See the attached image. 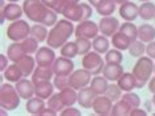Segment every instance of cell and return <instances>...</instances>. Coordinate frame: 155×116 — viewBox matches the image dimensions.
Returning <instances> with one entry per match:
<instances>
[{"instance_id": "27", "label": "cell", "mask_w": 155, "mask_h": 116, "mask_svg": "<svg viewBox=\"0 0 155 116\" xmlns=\"http://www.w3.org/2000/svg\"><path fill=\"white\" fill-rule=\"evenodd\" d=\"M95 8H96V12H97L100 16H103V17L112 16V14L116 12L117 3H116L114 0H101Z\"/></svg>"}, {"instance_id": "10", "label": "cell", "mask_w": 155, "mask_h": 116, "mask_svg": "<svg viewBox=\"0 0 155 116\" xmlns=\"http://www.w3.org/2000/svg\"><path fill=\"white\" fill-rule=\"evenodd\" d=\"M112 108H113V100L104 94V95H97L94 100L92 104V110L96 115L100 116H108L112 114Z\"/></svg>"}, {"instance_id": "6", "label": "cell", "mask_w": 155, "mask_h": 116, "mask_svg": "<svg viewBox=\"0 0 155 116\" xmlns=\"http://www.w3.org/2000/svg\"><path fill=\"white\" fill-rule=\"evenodd\" d=\"M105 59L101 57V53L96 51H90L82 57V65L87 71L92 73V76H97L103 73L104 67H105Z\"/></svg>"}, {"instance_id": "21", "label": "cell", "mask_w": 155, "mask_h": 116, "mask_svg": "<svg viewBox=\"0 0 155 116\" xmlns=\"http://www.w3.org/2000/svg\"><path fill=\"white\" fill-rule=\"evenodd\" d=\"M124 68L121 64H105L103 71V76L109 82H117V80L122 76Z\"/></svg>"}, {"instance_id": "2", "label": "cell", "mask_w": 155, "mask_h": 116, "mask_svg": "<svg viewBox=\"0 0 155 116\" xmlns=\"http://www.w3.org/2000/svg\"><path fill=\"white\" fill-rule=\"evenodd\" d=\"M72 34H75V25H74V22L67 20V18H61L49 30L46 43H48L49 47H51L54 50L61 48L70 39V37Z\"/></svg>"}, {"instance_id": "29", "label": "cell", "mask_w": 155, "mask_h": 116, "mask_svg": "<svg viewBox=\"0 0 155 116\" xmlns=\"http://www.w3.org/2000/svg\"><path fill=\"white\" fill-rule=\"evenodd\" d=\"M54 84L51 81H45V82H40L36 85V96L42 99H49L50 96L54 94Z\"/></svg>"}, {"instance_id": "52", "label": "cell", "mask_w": 155, "mask_h": 116, "mask_svg": "<svg viewBox=\"0 0 155 116\" xmlns=\"http://www.w3.org/2000/svg\"><path fill=\"white\" fill-rule=\"evenodd\" d=\"M57 115H58L57 111H54L53 108H50V107H46L41 116H57Z\"/></svg>"}, {"instance_id": "30", "label": "cell", "mask_w": 155, "mask_h": 116, "mask_svg": "<svg viewBox=\"0 0 155 116\" xmlns=\"http://www.w3.org/2000/svg\"><path fill=\"white\" fill-rule=\"evenodd\" d=\"M110 38H112V41H110L112 46H113L114 48L120 50V51H125V50H127L129 48V46H130V43H131V41L124 33L120 32V30L116 34H113Z\"/></svg>"}, {"instance_id": "43", "label": "cell", "mask_w": 155, "mask_h": 116, "mask_svg": "<svg viewBox=\"0 0 155 116\" xmlns=\"http://www.w3.org/2000/svg\"><path fill=\"white\" fill-rule=\"evenodd\" d=\"M122 99L129 103L131 110L141 106V98H139L138 94H135V93H133V91H126L125 94H122Z\"/></svg>"}, {"instance_id": "42", "label": "cell", "mask_w": 155, "mask_h": 116, "mask_svg": "<svg viewBox=\"0 0 155 116\" xmlns=\"http://www.w3.org/2000/svg\"><path fill=\"white\" fill-rule=\"evenodd\" d=\"M76 46H78V51H79V55H86L92 50V42L88 38H76L75 39Z\"/></svg>"}, {"instance_id": "37", "label": "cell", "mask_w": 155, "mask_h": 116, "mask_svg": "<svg viewBox=\"0 0 155 116\" xmlns=\"http://www.w3.org/2000/svg\"><path fill=\"white\" fill-rule=\"evenodd\" d=\"M130 56L133 57H141L143 56V53H146V44L143 43L142 41L139 39H135V41H131V43L127 48Z\"/></svg>"}, {"instance_id": "41", "label": "cell", "mask_w": 155, "mask_h": 116, "mask_svg": "<svg viewBox=\"0 0 155 116\" xmlns=\"http://www.w3.org/2000/svg\"><path fill=\"white\" fill-rule=\"evenodd\" d=\"M105 95L108 98H110L113 102H117V100H120L122 98V89L118 86L117 82H110L109 86H108Z\"/></svg>"}, {"instance_id": "47", "label": "cell", "mask_w": 155, "mask_h": 116, "mask_svg": "<svg viewBox=\"0 0 155 116\" xmlns=\"http://www.w3.org/2000/svg\"><path fill=\"white\" fill-rule=\"evenodd\" d=\"M146 55L155 60V41L146 43Z\"/></svg>"}, {"instance_id": "40", "label": "cell", "mask_w": 155, "mask_h": 116, "mask_svg": "<svg viewBox=\"0 0 155 116\" xmlns=\"http://www.w3.org/2000/svg\"><path fill=\"white\" fill-rule=\"evenodd\" d=\"M46 104H48V107L53 108L54 111H57L58 114L66 107L63 100H62V98H61V93H54V94L48 99V103Z\"/></svg>"}, {"instance_id": "51", "label": "cell", "mask_w": 155, "mask_h": 116, "mask_svg": "<svg viewBox=\"0 0 155 116\" xmlns=\"http://www.w3.org/2000/svg\"><path fill=\"white\" fill-rule=\"evenodd\" d=\"M147 87H149V91L151 94H155V76L151 77L150 81L147 82Z\"/></svg>"}, {"instance_id": "9", "label": "cell", "mask_w": 155, "mask_h": 116, "mask_svg": "<svg viewBox=\"0 0 155 116\" xmlns=\"http://www.w3.org/2000/svg\"><path fill=\"white\" fill-rule=\"evenodd\" d=\"M22 14H25L22 5H18L17 3H8L2 8V14H0L2 16V24H4L5 20L11 22L20 20Z\"/></svg>"}, {"instance_id": "15", "label": "cell", "mask_w": 155, "mask_h": 116, "mask_svg": "<svg viewBox=\"0 0 155 116\" xmlns=\"http://www.w3.org/2000/svg\"><path fill=\"white\" fill-rule=\"evenodd\" d=\"M16 89L18 91V94L22 99H30L32 96L36 95V85L33 84L32 80H28V77H24L20 81L16 82Z\"/></svg>"}, {"instance_id": "49", "label": "cell", "mask_w": 155, "mask_h": 116, "mask_svg": "<svg viewBox=\"0 0 155 116\" xmlns=\"http://www.w3.org/2000/svg\"><path fill=\"white\" fill-rule=\"evenodd\" d=\"M8 56H5L4 53H2L0 55V71L2 72H4L5 69H7V67H8Z\"/></svg>"}, {"instance_id": "34", "label": "cell", "mask_w": 155, "mask_h": 116, "mask_svg": "<svg viewBox=\"0 0 155 116\" xmlns=\"http://www.w3.org/2000/svg\"><path fill=\"white\" fill-rule=\"evenodd\" d=\"M61 56L68 57V59H74L75 56L79 55V51H78V46L75 41H67L66 43L59 48Z\"/></svg>"}, {"instance_id": "55", "label": "cell", "mask_w": 155, "mask_h": 116, "mask_svg": "<svg viewBox=\"0 0 155 116\" xmlns=\"http://www.w3.org/2000/svg\"><path fill=\"white\" fill-rule=\"evenodd\" d=\"M117 4H122V3H126V2H129V0H114Z\"/></svg>"}, {"instance_id": "39", "label": "cell", "mask_w": 155, "mask_h": 116, "mask_svg": "<svg viewBox=\"0 0 155 116\" xmlns=\"http://www.w3.org/2000/svg\"><path fill=\"white\" fill-rule=\"evenodd\" d=\"M104 59H105L107 64H121L124 60L122 51H120L117 48H112L105 53Z\"/></svg>"}, {"instance_id": "33", "label": "cell", "mask_w": 155, "mask_h": 116, "mask_svg": "<svg viewBox=\"0 0 155 116\" xmlns=\"http://www.w3.org/2000/svg\"><path fill=\"white\" fill-rule=\"evenodd\" d=\"M30 35L33 38L42 43V42H46L48 39V35H49V30H48V26L42 25V24H34L32 25V29H30Z\"/></svg>"}, {"instance_id": "44", "label": "cell", "mask_w": 155, "mask_h": 116, "mask_svg": "<svg viewBox=\"0 0 155 116\" xmlns=\"http://www.w3.org/2000/svg\"><path fill=\"white\" fill-rule=\"evenodd\" d=\"M53 84H54V86H55V89L62 90V89L70 86L68 76H57L55 75L54 76V78H53Z\"/></svg>"}, {"instance_id": "46", "label": "cell", "mask_w": 155, "mask_h": 116, "mask_svg": "<svg viewBox=\"0 0 155 116\" xmlns=\"http://www.w3.org/2000/svg\"><path fill=\"white\" fill-rule=\"evenodd\" d=\"M82 7H83V21L84 20H90L92 13H94L92 5H90L88 3H82Z\"/></svg>"}, {"instance_id": "45", "label": "cell", "mask_w": 155, "mask_h": 116, "mask_svg": "<svg viewBox=\"0 0 155 116\" xmlns=\"http://www.w3.org/2000/svg\"><path fill=\"white\" fill-rule=\"evenodd\" d=\"M61 115L62 116H80L82 114H80V111L78 110V108L72 107V106H67L61 111Z\"/></svg>"}, {"instance_id": "24", "label": "cell", "mask_w": 155, "mask_h": 116, "mask_svg": "<svg viewBox=\"0 0 155 116\" xmlns=\"http://www.w3.org/2000/svg\"><path fill=\"white\" fill-rule=\"evenodd\" d=\"M90 86L96 95H104L108 90V86H109V81H108L104 76L97 75L92 78Z\"/></svg>"}, {"instance_id": "28", "label": "cell", "mask_w": 155, "mask_h": 116, "mask_svg": "<svg viewBox=\"0 0 155 116\" xmlns=\"http://www.w3.org/2000/svg\"><path fill=\"white\" fill-rule=\"evenodd\" d=\"M138 39L143 43L155 41V28L150 24H142L138 26Z\"/></svg>"}, {"instance_id": "4", "label": "cell", "mask_w": 155, "mask_h": 116, "mask_svg": "<svg viewBox=\"0 0 155 116\" xmlns=\"http://www.w3.org/2000/svg\"><path fill=\"white\" fill-rule=\"evenodd\" d=\"M21 96L18 94L16 86L11 84H2L0 86V107L2 110L13 111L20 106Z\"/></svg>"}, {"instance_id": "19", "label": "cell", "mask_w": 155, "mask_h": 116, "mask_svg": "<svg viewBox=\"0 0 155 116\" xmlns=\"http://www.w3.org/2000/svg\"><path fill=\"white\" fill-rule=\"evenodd\" d=\"M48 104L45 103V99H42V98H38V96H32L30 99L26 100V111L29 112L30 115H38V116H41L42 115V112L45 111V108Z\"/></svg>"}, {"instance_id": "8", "label": "cell", "mask_w": 155, "mask_h": 116, "mask_svg": "<svg viewBox=\"0 0 155 116\" xmlns=\"http://www.w3.org/2000/svg\"><path fill=\"white\" fill-rule=\"evenodd\" d=\"M100 33L99 25L91 20H84L78 22L75 26V37L76 38H88V39H94L97 37Z\"/></svg>"}, {"instance_id": "26", "label": "cell", "mask_w": 155, "mask_h": 116, "mask_svg": "<svg viewBox=\"0 0 155 116\" xmlns=\"http://www.w3.org/2000/svg\"><path fill=\"white\" fill-rule=\"evenodd\" d=\"M109 47H110V42L108 39V37L103 35V34H100V35L95 37L92 39V50L101 53V55H105L109 51Z\"/></svg>"}, {"instance_id": "50", "label": "cell", "mask_w": 155, "mask_h": 116, "mask_svg": "<svg viewBox=\"0 0 155 116\" xmlns=\"http://www.w3.org/2000/svg\"><path fill=\"white\" fill-rule=\"evenodd\" d=\"M147 115V111L145 110H142V108H133V110L130 111V116H146Z\"/></svg>"}, {"instance_id": "57", "label": "cell", "mask_w": 155, "mask_h": 116, "mask_svg": "<svg viewBox=\"0 0 155 116\" xmlns=\"http://www.w3.org/2000/svg\"><path fill=\"white\" fill-rule=\"evenodd\" d=\"M7 2H9V3H17L18 0H7Z\"/></svg>"}, {"instance_id": "1", "label": "cell", "mask_w": 155, "mask_h": 116, "mask_svg": "<svg viewBox=\"0 0 155 116\" xmlns=\"http://www.w3.org/2000/svg\"><path fill=\"white\" fill-rule=\"evenodd\" d=\"M22 8L28 20L33 21L34 24L53 28L58 22V13L54 9L48 8L41 0H24Z\"/></svg>"}, {"instance_id": "7", "label": "cell", "mask_w": 155, "mask_h": 116, "mask_svg": "<svg viewBox=\"0 0 155 116\" xmlns=\"http://www.w3.org/2000/svg\"><path fill=\"white\" fill-rule=\"evenodd\" d=\"M91 81H92V73L87 71L86 68L76 69L68 76L70 86L74 87L75 90H80V89L88 86L91 84Z\"/></svg>"}, {"instance_id": "25", "label": "cell", "mask_w": 155, "mask_h": 116, "mask_svg": "<svg viewBox=\"0 0 155 116\" xmlns=\"http://www.w3.org/2000/svg\"><path fill=\"white\" fill-rule=\"evenodd\" d=\"M3 77L8 81V82H15L20 81L21 78H24V73L21 72L20 67L17 65V63H13L7 67V69L3 72Z\"/></svg>"}, {"instance_id": "5", "label": "cell", "mask_w": 155, "mask_h": 116, "mask_svg": "<svg viewBox=\"0 0 155 116\" xmlns=\"http://www.w3.org/2000/svg\"><path fill=\"white\" fill-rule=\"evenodd\" d=\"M30 29H32V26L28 24V21L25 20L13 21L7 28V38L12 42H21L30 35Z\"/></svg>"}, {"instance_id": "18", "label": "cell", "mask_w": 155, "mask_h": 116, "mask_svg": "<svg viewBox=\"0 0 155 116\" xmlns=\"http://www.w3.org/2000/svg\"><path fill=\"white\" fill-rule=\"evenodd\" d=\"M96 96L97 95L94 93L91 86H86L80 89V90H78V103L83 108H92V104H94Z\"/></svg>"}, {"instance_id": "38", "label": "cell", "mask_w": 155, "mask_h": 116, "mask_svg": "<svg viewBox=\"0 0 155 116\" xmlns=\"http://www.w3.org/2000/svg\"><path fill=\"white\" fill-rule=\"evenodd\" d=\"M38 42L36 38H33L32 35H29L28 38H25L24 41H21V44H22V47H24L25 50V52L28 53V55H34L37 51H38Z\"/></svg>"}, {"instance_id": "17", "label": "cell", "mask_w": 155, "mask_h": 116, "mask_svg": "<svg viewBox=\"0 0 155 116\" xmlns=\"http://www.w3.org/2000/svg\"><path fill=\"white\" fill-rule=\"evenodd\" d=\"M62 16L67 20L72 22H80L83 21V7L82 3H78V4H67L64 7Z\"/></svg>"}, {"instance_id": "54", "label": "cell", "mask_w": 155, "mask_h": 116, "mask_svg": "<svg viewBox=\"0 0 155 116\" xmlns=\"http://www.w3.org/2000/svg\"><path fill=\"white\" fill-rule=\"evenodd\" d=\"M67 4H78V3L80 2V0H64Z\"/></svg>"}, {"instance_id": "3", "label": "cell", "mask_w": 155, "mask_h": 116, "mask_svg": "<svg viewBox=\"0 0 155 116\" xmlns=\"http://www.w3.org/2000/svg\"><path fill=\"white\" fill-rule=\"evenodd\" d=\"M154 64V59L149 56H141L135 61L133 67V75L137 78V89H142L153 77Z\"/></svg>"}, {"instance_id": "13", "label": "cell", "mask_w": 155, "mask_h": 116, "mask_svg": "<svg viewBox=\"0 0 155 116\" xmlns=\"http://www.w3.org/2000/svg\"><path fill=\"white\" fill-rule=\"evenodd\" d=\"M74 68H75V64H74L72 59H68L64 56L57 57L53 64V71L57 76H70L75 71Z\"/></svg>"}, {"instance_id": "58", "label": "cell", "mask_w": 155, "mask_h": 116, "mask_svg": "<svg viewBox=\"0 0 155 116\" xmlns=\"http://www.w3.org/2000/svg\"><path fill=\"white\" fill-rule=\"evenodd\" d=\"M138 2H141V3H145V2H151V0H138Z\"/></svg>"}, {"instance_id": "59", "label": "cell", "mask_w": 155, "mask_h": 116, "mask_svg": "<svg viewBox=\"0 0 155 116\" xmlns=\"http://www.w3.org/2000/svg\"><path fill=\"white\" fill-rule=\"evenodd\" d=\"M154 75H155V64H154Z\"/></svg>"}, {"instance_id": "31", "label": "cell", "mask_w": 155, "mask_h": 116, "mask_svg": "<svg viewBox=\"0 0 155 116\" xmlns=\"http://www.w3.org/2000/svg\"><path fill=\"white\" fill-rule=\"evenodd\" d=\"M61 93V98L63 100L64 106H74L75 103H78V90H75L71 86H67L64 89L59 90Z\"/></svg>"}, {"instance_id": "32", "label": "cell", "mask_w": 155, "mask_h": 116, "mask_svg": "<svg viewBox=\"0 0 155 116\" xmlns=\"http://www.w3.org/2000/svg\"><path fill=\"white\" fill-rule=\"evenodd\" d=\"M139 17L145 21L155 18V4L153 2H145L139 5Z\"/></svg>"}, {"instance_id": "16", "label": "cell", "mask_w": 155, "mask_h": 116, "mask_svg": "<svg viewBox=\"0 0 155 116\" xmlns=\"http://www.w3.org/2000/svg\"><path fill=\"white\" fill-rule=\"evenodd\" d=\"M55 76V73L53 71V67H42V65H37L34 69L33 75H32V80L34 85L40 84V82H45V81H51Z\"/></svg>"}, {"instance_id": "14", "label": "cell", "mask_w": 155, "mask_h": 116, "mask_svg": "<svg viewBox=\"0 0 155 116\" xmlns=\"http://www.w3.org/2000/svg\"><path fill=\"white\" fill-rule=\"evenodd\" d=\"M118 13L125 21H131L134 22V20H137L139 17V5H137L133 2H126L120 4Z\"/></svg>"}, {"instance_id": "53", "label": "cell", "mask_w": 155, "mask_h": 116, "mask_svg": "<svg viewBox=\"0 0 155 116\" xmlns=\"http://www.w3.org/2000/svg\"><path fill=\"white\" fill-rule=\"evenodd\" d=\"M100 2H101V0H88V3H90V4H91L92 7H96Z\"/></svg>"}, {"instance_id": "11", "label": "cell", "mask_w": 155, "mask_h": 116, "mask_svg": "<svg viewBox=\"0 0 155 116\" xmlns=\"http://www.w3.org/2000/svg\"><path fill=\"white\" fill-rule=\"evenodd\" d=\"M120 24L118 18H116L113 16H107V17H101L99 21V29L100 33L105 37H112L113 34H116L120 30Z\"/></svg>"}, {"instance_id": "56", "label": "cell", "mask_w": 155, "mask_h": 116, "mask_svg": "<svg viewBox=\"0 0 155 116\" xmlns=\"http://www.w3.org/2000/svg\"><path fill=\"white\" fill-rule=\"evenodd\" d=\"M154 96H153V99H151V103H153V106L155 107V94H153Z\"/></svg>"}, {"instance_id": "36", "label": "cell", "mask_w": 155, "mask_h": 116, "mask_svg": "<svg viewBox=\"0 0 155 116\" xmlns=\"http://www.w3.org/2000/svg\"><path fill=\"white\" fill-rule=\"evenodd\" d=\"M120 32L124 33L125 35L129 38L130 41L138 39V26L134 25L131 21H126L120 26Z\"/></svg>"}, {"instance_id": "35", "label": "cell", "mask_w": 155, "mask_h": 116, "mask_svg": "<svg viewBox=\"0 0 155 116\" xmlns=\"http://www.w3.org/2000/svg\"><path fill=\"white\" fill-rule=\"evenodd\" d=\"M130 111H131V107L129 106V103L125 102L122 98L114 102L113 104V108H112V114L113 116H127L130 115Z\"/></svg>"}, {"instance_id": "23", "label": "cell", "mask_w": 155, "mask_h": 116, "mask_svg": "<svg viewBox=\"0 0 155 116\" xmlns=\"http://www.w3.org/2000/svg\"><path fill=\"white\" fill-rule=\"evenodd\" d=\"M36 64H37L36 59L32 55H28V53L17 61V65L20 67L21 72L24 73V77H29L33 75L34 69H36Z\"/></svg>"}, {"instance_id": "60", "label": "cell", "mask_w": 155, "mask_h": 116, "mask_svg": "<svg viewBox=\"0 0 155 116\" xmlns=\"http://www.w3.org/2000/svg\"><path fill=\"white\" fill-rule=\"evenodd\" d=\"M154 21H155V18H154Z\"/></svg>"}, {"instance_id": "48", "label": "cell", "mask_w": 155, "mask_h": 116, "mask_svg": "<svg viewBox=\"0 0 155 116\" xmlns=\"http://www.w3.org/2000/svg\"><path fill=\"white\" fill-rule=\"evenodd\" d=\"M41 2L44 3V4L48 7V8L55 11V8L58 7V4L61 3V0H41Z\"/></svg>"}, {"instance_id": "12", "label": "cell", "mask_w": 155, "mask_h": 116, "mask_svg": "<svg viewBox=\"0 0 155 116\" xmlns=\"http://www.w3.org/2000/svg\"><path fill=\"white\" fill-rule=\"evenodd\" d=\"M34 59L37 61V65H42V67H53L54 61H55V52L54 48L45 46V47H40L38 51L34 53Z\"/></svg>"}, {"instance_id": "20", "label": "cell", "mask_w": 155, "mask_h": 116, "mask_svg": "<svg viewBox=\"0 0 155 116\" xmlns=\"http://www.w3.org/2000/svg\"><path fill=\"white\" fill-rule=\"evenodd\" d=\"M117 85L122 89L124 93L133 91L134 89H137V78L133 72H124L122 76L117 80Z\"/></svg>"}, {"instance_id": "22", "label": "cell", "mask_w": 155, "mask_h": 116, "mask_svg": "<svg viewBox=\"0 0 155 116\" xmlns=\"http://www.w3.org/2000/svg\"><path fill=\"white\" fill-rule=\"evenodd\" d=\"M26 55L24 47H22L21 42H12L8 48H7V56L12 63H17L20 59H22Z\"/></svg>"}]
</instances>
